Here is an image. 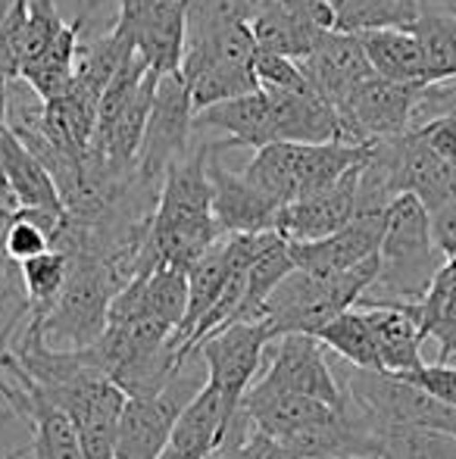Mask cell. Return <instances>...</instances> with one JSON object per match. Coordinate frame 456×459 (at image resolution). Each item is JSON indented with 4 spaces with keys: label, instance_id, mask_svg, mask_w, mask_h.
Returning <instances> with one entry per match:
<instances>
[{
    "label": "cell",
    "instance_id": "cell-1",
    "mask_svg": "<svg viewBox=\"0 0 456 459\" xmlns=\"http://www.w3.org/2000/svg\"><path fill=\"white\" fill-rule=\"evenodd\" d=\"M210 141H194L182 160L169 166L151 219V231L134 263V275L172 266L188 273L222 238L213 216V187L207 176Z\"/></svg>",
    "mask_w": 456,
    "mask_h": 459
},
{
    "label": "cell",
    "instance_id": "cell-2",
    "mask_svg": "<svg viewBox=\"0 0 456 459\" xmlns=\"http://www.w3.org/2000/svg\"><path fill=\"white\" fill-rule=\"evenodd\" d=\"M441 266H444V254L432 238V216L413 194H400L384 212L378 278L357 307L419 303Z\"/></svg>",
    "mask_w": 456,
    "mask_h": 459
},
{
    "label": "cell",
    "instance_id": "cell-3",
    "mask_svg": "<svg viewBox=\"0 0 456 459\" xmlns=\"http://www.w3.org/2000/svg\"><path fill=\"white\" fill-rule=\"evenodd\" d=\"M378 278V256L341 275H313L294 269L262 307V319L272 341L285 334H316L335 316L353 309Z\"/></svg>",
    "mask_w": 456,
    "mask_h": 459
},
{
    "label": "cell",
    "instance_id": "cell-4",
    "mask_svg": "<svg viewBox=\"0 0 456 459\" xmlns=\"http://www.w3.org/2000/svg\"><path fill=\"white\" fill-rule=\"evenodd\" d=\"M69 278L60 290L54 313L44 319V338L69 341L75 351L98 344L107 332L113 297L128 284V278L107 260L91 254H66Z\"/></svg>",
    "mask_w": 456,
    "mask_h": 459
},
{
    "label": "cell",
    "instance_id": "cell-5",
    "mask_svg": "<svg viewBox=\"0 0 456 459\" xmlns=\"http://www.w3.org/2000/svg\"><path fill=\"white\" fill-rule=\"evenodd\" d=\"M269 344H272V332L266 322H231L194 351L207 366V385L219 391L228 425L235 422L247 391L256 385V372Z\"/></svg>",
    "mask_w": 456,
    "mask_h": 459
},
{
    "label": "cell",
    "instance_id": "cell-6",
    "mask_svg": "<svg viewBox=\"0 0 456 459\" xmlns=\"http://www.w3.org/2000/svg\"><path fill=\"white\" fill-rule=\"evenodd\" d=\"M194 144V103L185 85L182 73L163 75L153 94V107L147 116L144 141H141L134 176L147 185H163V176L176 160L188 153Z\"/></svg>",
    "mask_w": 456,
    "mask_h": 459
},
{
    "label": "cell",
    "instance_id": "cell-7",
    "mask_svg": "<svg viewBox=\"0 0 456 459\" xmlns=\"http://www.w3.org/2000/svg\"><path fill=\"white\" fill-rule=\"evenodd\" d=\"M426 85H400L372 73L341 107L335 109L341 122V141L363 147L382 138H397L413 128V116Z\"/></svg>",
    "mask_w": 456,
    "mask_h": 459
},
{
    "label": "cell",
    "instance_id": "cell-8",
    "mask_svg": "<svg viewBox=\"0 0 456 459\" xmlns=\"http://www.w3.org/2000/svg\"><path fill=\"white\" fill-rule=\"evenodd\" d=\"M207 381L188 378L178 372L169 385L153 397H128L119 419L113 459H159L169 447L182 410L197 397Z\"/></svg>",
    "mask_w": 456,
    "mask_h": 459
},
{
    "label": "cell",
    "instance_id": "cell-9",
    "mask_svg": "<svg viewBox=\"0 0 456 459\" xmlns=\"http://www.w3.org/2000/svg\"><path fill=\"white\" fill-rule=\"evenodd\" d=\"M272 357L262 378H256V391L297 394L329 406H344V387L335 381V372L325 359V347L310 334H285L272 341Z\"/></svg>",
    "mask_w": 456,
    "mask_h": 459
},
{
    "label": "cell",
    "instance_id": "cell-10",
    "mask_svg": "<svg viewBox=\"0 0 456 459\" xmlns=\"http://www.w3.org/2000/svg\"><path fill=\"white\" fill-rule=\"evenodd\" d=\"M207 176L210 187H213V216L222 235H262V231H275L281 206H275L260 187L250 185L241 169L226 166L216 141H210Z\"/></svg>",
    "mask_w": 456,
    "mask_h": 459
},
{
    "label": "cell",
    "instance_id": "cell-11",
    "mask_svg": "<svg viewBox=\"0 0 456 459\" xmlns=\"http://www.w3.org/2000/svg\"><path fill=\"white\" fill-rule=\"evenodd\" d=\"M250 31L256 50L300 63L329 31H335V16L325 0H275L250 22Z\"/></svg>",
    "mask_w": 456,
    "mask_h": 459
},
{
    "label": "cell",
    "instance_id": "cell-12",
    "mask_svg": "<svg viewBox=\"0 0 456 459\" xmlns=\"http://www.w3.org/2000/svg\"><path fill=\"white\" fill-rule=\"evenodd\" d=\"M357 182H359V166H353L335 187H329L323 194H313V197L294 200L291 206H285L279 212L275 231L288 244H313L347 229L353 222V216H357Z\"/></svg>",
    "mask_w": 456,
    "mask_h": 459
},
{
    "label": "cell",
    "instance_id": "cell-13",
    "mask_svg": "<svg viewBox=\"0 0 456 459\" xmlns=\"http://www.w3.org/2000/svg\"><path fill=\"white\" fill-rule=\"evenodd\" d=\"M297 66L313 91L331 103V109L341 107L347 97L372 75L359 38L344 35V31H329Z\"/></svg>",
    "mask_w": 456,
    "mask_h": 459
},
{
    "label": "cell",
    "instance_id": "cell-14",
    "mask_svg": "<svg viewBox=\"0 0 456 459\" xmlns=\"http://www.w3.org/2000/svg\"><path fill=\"white\" fill-rule=\"evenodd\" d=\"M384 235V212L353 216L347 229L313 244H291L294 266L313 275H341L375 260Z\"/></svg>",
    "mask_w": 456,
    "mask_h": 459
},
{
    "label": "cell",
    "instance_id": "cell-15",
    "mask_svg": "<svg viewBox=\"0 0 456 459\" xmlns=\"http://www.w3.org/2000/svg\"><path fill=\"white\" fill-rule=\"evenodd\" d=\"M110 31L147 63L153 75L163 79V75L178 73V66H182L185 41H188V4L166 0L128 29L110 25Z\"/></svg>",
    "mask_w": 456,
    "mask_h": 459
},
{
    "label": "cell",
    "instance_id": "cell-16",
    "mask_svg": "<svg viewBox=\"0 0 456 459\" xmlns=\"http://www.w3.org/2000/svg\"><path fill=\"white\" fill-rule=\"evenodd\" d=\"M0 194L10 210H41L66 216V206L50 172L22 147V141L0 122Z\"/></svg>",
    "mask_w": 456,
    "mask_h": 459
},
{
    "label": "cell",
    "instance_id": "cell-17",
    "mask_svg": "<svg viewBox=\"0 0 456 459\" xmlns=\"http://www.w3.org/2000/svg\"><path fill=\"white\" fill-rule=\"evenodd\" d=\"M366 313L375 334L378 359H382V372L388 375H409L422 359V334L419 322L413 316V303H375V307H357Z\"/></svg>",
    "mask_w": 456,
    "mask_h": 459
},
{
    "label": "cell",
    "instance_id": "cell-18",
    "mask_svg": "<svg viewBox=\"0 0 456 459\" xmlns=\"http://www.w3.org/2000/svg\"><path fill=\"white\" fill-rule=\"evenodd\" d=\"M338 410H341V406L319 403V400L297 397V394H269V391L250 387L237 412H241L256 431L285 441V437L297 435V431L310 429V425H319V422H325V419H331Z\"/></svg>",
    "mask_w": 456,
    "mask_h": 459
},
{
    "label": "cell",
    "instance_id": "cell-19",
    "mask_svg": "<svg viewBox=\"0 0 456 459\" xmlns=\"http://www.w3.org/2000/svg\"><path fill=\"white\" fill-rule=\"evenodd\" d=\"M397 182L400 194H413L428 216L456 197V169L434 157L413 132L400 134L397 141Z\"/></svg>",
    "mask_w": 456,
    "mask_h": 459
},
{
    "label": "cell",
    "instance_id": "cell-20",
    "mask_svg": "<svg viewBox=\"0 0 456 459\" xmlns=\"http://www.w3.org/2000/svg\"><path fill=\"white\" fill-rule=\"evenodd\" d=\"M228 429L231 425L226 419V410H222L219 391L213 385H203L197 391V397L178 416L169 437V447L185 459H207L222 450Z\"/></svg>",
    "mask_w": 456,
    "mask_h": 459
},
{
    "label": "cell",
    "instance_id": "cell-21",
    "mask_svg": "<svg viewBox=\"0 0 456 459\" xmlns=\"http://www.w3.org/2000/svg\"><path fill=\"white\" fill-rule=\"evenodd\" d=\"M366 50L372 73L388 82L400 85H428V63L419 38L407 29H388V31H369L357 35Z\"/></svg>",
    "mask_w": 456,
    "mask_h": 459
},
{
    "label": "cell",
    "instance_id": "cell-22",
    "mask_svg": "<svg viewBox=\"0 0 456 459\" xmlns=\"http://www.w3.org/2000/svg\"><path fill=\"white\" fill-rule=\"evenodd\" d=\"M85 19L88 16H79V13H75V19L66 25V31H63V35L56 38L47 50H41L35 60H29L22 69H19V79L29 82L44 103L63 97L66 94V88L73 85L75 63H79L82 31H85Z\"/></svg>",
    "mask_w": 456,
    "mask_h": 459
},
{
    "label": "cell",
    "instance_id": "cell-23",
    "mask_svg": "<svg viewBox=\"0 0 456 459\" xmlns=\"http://www.w3.org/2000/svg\"><path fill=\"white\" fill-rule=\"evenodd\" d=\"M228 281V256H226V235L188 269V309H185L182 325L172 334V347H182L197 325L210 316V309L219 303Z\"/></svg>",
    "mask_w": 456,
    "mask_h": 459
},
{
    "label": "cell",
    "instance_id": "cell-24",
    "mask_svg": "<svg viewBox=\"0 0 456 459\" xmlns=\"http://www.w3.org/2000/svg\"><path fill=\"white\" fill-rule=\"evenodd\" d=\"M335 16V31L369 35V31L407 29L422 19V0H325Z\"/></svg>",
    "mask_w": 456,
    "mask_h": 459
},
{
    "label": "cell",
    "instance_id": "cell-25",
    "mask_svg": "<svg viewBox=\"0 0 456 459\" xmlns=\"http://www.w3.org/2000/svg\"><path fill=\"white\" fill-rule=\"evenodd\" d=\"M294 269L297 266H294L291 244H288L279 231H272L247 273V290H244V300H241V307H237L235 322H260L262 307H266V300L272 297V290L279 288Z\"/></svg>",
    "mask_w": 456,
    "mask_h": 459
},
{
    "label": "cell",
    "instance_id": "cell-26",
    "mask_svg": "<svg viewBox=\"0 0 456 459\" xmlns=\"http://www.w3.org/2000/svg\"><path fill=\"white\" fill-rule=\"evenodd\" d=\"M313 338L323 347L335 351L338 357L347 359L353 368H366V372H382V359H378V347H375V334L372 325L366 319L363 309H347V313L335 316L329 325L319 328Z\"/></svg>",
    "mask_w": 456,
    "mask_h": 459
},
{
    "label": "cell",
    "instance_id": "cell-27",
    "mask_svg": "<svg viewBox=\"0 0 456 459\" xmlns=\"http://www.w3.org/2000/svg\"><path fill=\"white\" fill-rule=\"evenodd\" d=\"M66 278H69V256L63 250H47V254L19 266V281H22L31 319H47L54 313Z\"/></svg>",
    "mask_w": 456,
    "mask_h": 459
},
{
    "label": "cell",
    "instance_id": "cell-28",
    "mask_svg": "<svg viewBox=\"0 0 456 459\" xmlns=\"http://www.w3.org/2000/svg\"><path fill=\"white\" fill-rule=\"evenodd\" d=\"M428 63V85L456 79V16L451 13L422 10V19L413 25Z\"/></svg>",
    "mask_w": 456,
    "mask_h": 459
},
{
    "label": "cell",
    "instance_id": "cell-29",
    "mask_svg": "<svg viewBox=\"0 0 456 459\" xmlns=\"http://www.w3.org/2000/svg\"><path fill=\"white\" fill-rule=\"evenodd\" d=\"M219 459H291L288 447L279 437H269L256 431L247 419L237 412L228 429V437L219 450Z\"/></svg>",
    "mask_w": 456,
    "mask_h": 459
},
{
    "label": "cell",
    "instance_id": "cell-30",
    "mask_svg": "<svg viewBox=\"0 0 456 459\" xmlns=\"http://www.w3.org/2000/svg\"><path fill=\"white\" fill-rule=\"evenodd\" d=\"M63 31H66V22L60 19L56 0H31L29 25H25V38H22V66L29 60H35L41 50H47Z\"/></svg>",
    "mask_w": 456,
    "mask_h": 459
},
{
    "label": "cell",
    "instance_id": "cell-31",
    "mask_svg": "<svg viewBox=\"0 0 456 459\" xmlns=\"http://www.w3.org/2000/svg\"><path fill=\"white\" fill-rule=\"evenodd\" d=\"M254 75L260 91H300V88L310 85L297 63L279 54H266V50H256Z\"/></svg>",
    "mask_w": 456,
    "mask_h": 459
},
{
    "label": "cell",
    "instance_id": "cell-32",
    "mask_svg": "<svg viewBox=\"0 0 456 459\" xmlns=\"http://www.w3.org/2000/svg\"><path fill=\"white\" fill-rule=\"evenodd\" d=\"M397 378L409 381L419 391H426L428 397H434L438 403L453 406L456 410V366L451 363H432V366H419L409 375H397Z\"/></svg>",
    "mask_w": 456,
    "mask_h": 459
},
{
    "label": "cell",
    "instance_id": "cell-33",
    "mask_svg": "<svg viewBox=\"0 0 456 459\" xmlns=\"http://www.w3.org/2000/svg\"><path fill=\"white\" fill-rule=\"evenodd\" d=\"M413 134L434 157H441L451 169H456V116H438V119L413 128Z\"/></svg>",
    "mask_w": 456,
    "mask_h": 459
},
{
    "label": "cell",
    "instance_id": "cell-34",
    "mask_svg": "<svg viewBox=\"0 0 456 459\" xmlns=\"http://www.w3.org/2000/svg\"><path fill=\"white\" fill-rule=\"evenodd\" d=\"M438 116H456V79L453 82H438V85H426V91L419 97V107L413 116V128L426 126V122L438 119ZM409 128V132H413Z\"/></svg>",
    "mask_w": 456,
    "mask_h": 459
},
{
    "label": "cell",
    "instance_id": "cell-35",
    "mask_svg": "<svg viewBox=\"0 0 456 459\" xmlns=\"http://www.w3.org/2000/svg\"><path fill=\"white\" fill-rule=\"evenodd\" d=\"M432 238L441 254H444V260H453L456 256V197L447 200L441 210L432 212Z\"/></svg>",
    "mask_w": 456,
    "mask_h": 459
},
{
    "label": "cell",
    "instance_id": "cell-36",
    "mask_svg": "<svg viewBox=\"0 0 456 459\" xmlns=\"http://www.w3.org/2000/svg\"><path fill=\"white\" fill-rule=\"evenodd\" d=\"M159 4H166V0H116L113 29H128V25H134L138 19H144L151 10H157Z\"/></svg>",
    "mask_w": 456,
    "mask_h": 459
},
{
    "label": "cell",
    "instance_id": "cell-37",
    "mask_svg": "<svg viewBox=\"0 0 456 459\" xmlns=\"http://www.w3.org/2000/svg\"><path fill=\"white\" fill-rule=\"evenodd\" d=\"M10 216H13V210H10V204H6L4 200V194H0V235H4V229H6V222H10ZM13 263L6 260L4 256V250H0V275L6 273V269H10Z\"/></svg>",
    "mask_w": 456,
    "mask_h": 459
},
{
    "label": "cell",
    "instance_id": "cell-38",
    "mask_svg": "<svg viewBox=\"0 0 456 459\" xmlns=\"http://www.w3.org/2000/svg\"><path fill=\"white\" fill-rule=\"evenodd\" d=\"M10 10H13V0H0V35H4V22H6V16H10ZM0 88H6L4 73H0Z\"/></svg>",
    "mask_w": 456,
    "mask_h": 459
},
{
    "label": "cell",
    "instance_id": "cell-39",
    "mask_svg": "<svg viewBox=\"0 0 456 459\" xmlns=\"http://www.w3.org/2000/svg\"><path fill=\"white\" fill-rule=\"evenodd\" d=\"M250 4H254V13H256V16H260V13H262V10H269V6H272L275 0H250ZM256 16H254V19H256Z\"/></svg>",
    "mask_w": 456,
    "mask_h": 459
},
{
    "label": "cell",
    "instance_id": "cell-40",
    "mask_svg": "<svg viewBox=\"0 0 456 459\" xmlns=\"http://www.w3.org/2000/svg\"><path fill=\"white\" fill-rule=\"evenodd\" d=\"M25 454H31V447H16V450H10V454H4V459H22Z\"/></svg>",
    "mask_w": 456,
    "mask_h": 459
},
{
    "label": "cell",
    "instance_id": "cell-41",
    "mask_svg": "<svg viewBox=\"0 0 456 459\" xmlns=\"http://www.w3.org/2000/svg\"><path fill=\"white\" fill-rule=\"evenodd\" d=\"M159 459H185V456H178L172 447H166V450H163V456H159Z\"/></svg>",
    "mask_w": 456,
    "mask_h": 459
},
{
    "label": "cell",
    "instance_id": "cell-42",
    "mask_svg": "<svg viewBox=\"0 0 456 459\" xmlns=\"http://www.w3.org/2000/svg\"><path fill=\"white\" fill-rule=\"evenodd\" d=\"M75 6H79V16H85V10H88V0H75Z\"/></svg>",
    "mask_w": 456,
    "mask_h": 459
},
{
    "label": "cell",
    "instance_id": "cell-43",
    "mask_svg": "<svg viewBox=\"0 0 456 459\" xmlns=\"http://www.w3.org/2000/svg\"><path fill=\"white\" fill-rule=\"evenodd\" d=\"M6 416H10V410H0V419H6Z\"/></svg>",
    "mask_w": 456,
    "mask_h": 459
}]
</instances>
